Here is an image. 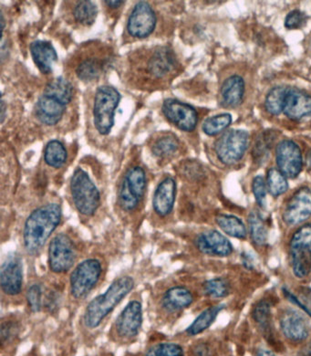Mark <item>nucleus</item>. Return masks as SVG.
Masks as SVG:
<instances>
[{"mask_svg": "<svg viewBox=\"0 0 311 356\" xmlns=\"http://www.w3.org/2000/svg\"><path fill=\"white\" fill-rule=\"evenodd\" d=\"M287 87L289 86H277L267 93L264 107L270 115H278L283 112V103Z\"/></svg>", "mask_w": 311, "mask_h": 356, "instance_id": "72a5a7b5", "label": "nucleus"}, {"mask_svg": "<svg viewBox=\"0 0 311 356\" xmlns=\"http://www.w3.org/2000/svg\"><path fill=\"white\" fill-rule=\"evenodd\" d=\"M121 95L113 86H103L96 90L94 103V121L99 134L106 136L115 125V111Z\"/></svg>", "mask_w": 311, "mask_h": 356, "instance_id": "39448f33", "label": "nucleus"}, {"mask_svg": "<svg viewBox=\"0 0 311 356\" xmlns=\"http://www.w3.org/2000/svg\"><path fill=\"white\" fill-rule=\"evenodd\" d=\"M104 3L110 8H118L124 4V1H106Z\"/></svg>", "mask_w": 311, "mask_h": 356, "instance_id": "8fccbe9b", "label": "nucleus"}, {"mask_svg": "<svg viewBox=\"0 0 311 356\" xmlns=\"http://www.w3.org/2000/svg\"><path fill=\"white\" fill-rule=\"evenodd\" d=\"M253 319L267 335L271 334V306L269 300H260L252 311Z\"/></svg>", "mask_w": 311, "mask_h": 356, "instance_id": "2f4dec72", "label": "nucleus"}, {"mask_svg": "<svg viewBox=\"0 0 311 356\" xmlns=\"http://www.w3.org/2000/svg\"><path fill=\"white\" fill-rule=\"evenodd\" d=\"M23 284L22 262L17 255L8 256L0 270V285L7 296H17Z\"/></svg>", "mask_w": 311, "mask_h": 356, "instance_id": "dca6fc26", "label": "nucleus"}, {"mask_svg": "<svg viewBox=\"0 0 311 356\" xmlns=\"http://www.w3.org/2000/svg\"><path fill=\"white\" fill-rule=\"evenodd\" d=\"M101 274V264L98 259H89L78 264L69 279L71 294L75 299H83L97 284Z\"/></svg>", "mask_w": 311, "mask_h": 356, "instance_id": "6e6552de", "label": "nucleus"}, {"mask_svg": "<svg viewBox=\"0 0 311 356\" xmlns=\"http://www.w3.org/2000/svg\"><path fill=\"white\" fill-rule=\"evenodd\" d=\"M196 246L200 252L215 257H228L233 252L229 239L216 229L205 230L196 238Z\"/></svg>", "mask_w": 311, "mask_h": 356, "instance_id": "f3484780", "label": "nucleus"}, {"mask_svg": "<svg viewBox=\"0 0 311 356\" xmlns=\"http://www.w3.org/2000/svg\"><path fill=\"white\" fill-rule=\"evenodd\" d=\"M267 188L266 181L262 177L258 176L254 178L252 184L253 194L258 205L263 209L267 205Z\"/></svg>", "mask_w": 311, "mask_h": 356, "instance_id": "a19ab883", "label": "nucleus"}, {"mask_svg": "<svg viewBox=\"0 0 311 356\" xmlns=\"http://www.w3.org/2000/svg\"><path fill=\"white\" fill-rule=\"evenodd\" d=\"M311 217V191L304 186L299 188L287 201L283 211V221L289 226H296Z\"/></svg>", "mask_w": 311, "mask_h": 356, "instance_id": "4468645a", "label": "nucleus"}, {"mask_svg": "<svg viewBox=\"0 0 311 356\" xmlns=\"http://www.w3.org/2000/svg\"><path fill=\"white\" fill-rule=\"evenodd\" d=\"M67 105L58 99L43 93L37 102L35 113L37 120L45 125L52 127L62 120Z\"/></svg>", "mask_w": 311, "mask_h": 356, "instance_id": "412c9836", "label": "nucleus"}, {"mask_svg": "<svg viewBox=\"0 0 311 356\" xmlns=\"http://www.w3.org/2000/svg\"><path fill=\"white\" fill-rule=\"evenodd\" d=\"M110 63V55L103 49L96 52L88 51V54L84 52L83 57L77 61L75 74L84 83H91L101 77Z\"/></svg>", "mask_w": 311, "mask_h": 356, "instance_id": "ddd939ff", "label": "nucleus"}, {"mask_svg": "<svg viewBox=\"0 0 311 356\" xmlns=\"http://www.w3.org/2000/svg\"><path fill=\"white\" fill-rule=\"evenodd\" d=\"M146 175L141 166L131 168L124 175L119 189L118 200L125 211H133L141 202L146 189Z\"/></svg>", "mask_w": 311, "mask_h": 356, "instance_id": "423d86ee", "label": "nucleus"}, {"mask_svg": "<svg viewBox=\"0 0 311 356\" xmlns=\"http://www.w3.org/2000/svg\"><path fill=\"white\" fill-rule=\"evenodd\" d=\"M142 323L141 302L132 300L128 303L115 322V332L123 339H132L137 337Z\"/></svg>", "mask_w": 311, "mask_h": 356, "instance_id": "2eb2a0df", "label": "nucleus"}, {"mask_svg": "<svg viewBox=\"0 0 311 356\" xmlns=\"http://www.w3.org/2000/svg\"><path fill=\"white\" fill-rule=\"evenodd\" d=\"M267 186L273 197H280L289 189V183L278 169L271 168L267 172Z\"/></svg>", "mask_w": 311, "mask_h": 356, "instance_id": "f704fd0d", "label": "nucleus"}, {"mask_svg": "<svg viewBox=\"0 0 311 356\" xmlns=\"http://www.w3.org/2000/svg\"><path fill=\"white\" fill-rule=\"evenodd\" d=\"M216 222L217 226L232 238L244 239L248 235V229L246 225L239 218L234 215L220 214L217 216Z\"/></svg>", "mask_w": 311, "mask_h": 356, "instance_id": "bb28decb", "label": "nucleus"}, {"mask_svg": "<svg viewBox=\"0 0 311 356\" xmlns=\"http://www.w3.org/2000/svg\"><path fill=\"white\" fill-rule=\"evenodd\" d=\"M176 197V182L167 177L159 184L153 198V209L160 217H167L173 211Z\"/></svg>", "mask_w": 311, "mask_h": 356, "instance_id": "aec40b11", "label": "nucleus"}, {"mask_svg": "<svg viewBox=\"0 0 311 356\" xmlns=\"http://www.w3.org/2000/svg\"><path fill=\"white\" fill-rule=\"evenodd\" d=\"M44 159L51 168H62L67 160V151L62 143L57 140L48 143L45 147Z\"/></svg>", "mask_w": 311, "mask_h": 356, "instance_id": "473e14b6", "label": "nucleus"}, {"mask_svg": "<svg viewBox=\"0 0 311 356\" xmlns=\"http://www.w3.org/2000/svg\"><path fill=\"white\" fill-rule=\"evenodd\" d=\"M308 17L306 14L301 10H293L289 13L285 20V26L289 30L301 28L307 22Z\"/></svg>", "mask_w": 311, "mask_h": 356, "instance_id": "37998d69", "label": "nucleus"}, {"mask_svg": "<svg viewBox=\"0 0 311 356\" xmlns=\"http://www.w3.org/2000/svg\"><path fill=\"white\" fill-rule=\"evenodd\" d=\"M278 170L287 178H295L301 174L303 159L301 148L292 140H283L276 149Z\"/></svg>", "mask_w": 311, "mask_h": 356, "instance_id": "f8f14e48", "label": "nucleus"}, {"mask_svg": "<svg viewBox=\"0 0 311 356\" xmlns=\"http://www.w3.org/2000/svg\"><path fill=\"white\" fill-rule=\"evenodd\" d=\"M136 64L135 72L144 86H156L165 83L176 72L178 63L173 49L168 47H156L136 55L133 60Z\"/></svg>", "mask_w": 311, "mask_h": 356, "instance_id": "f257e3e1", "label": "nucleus"}, {"mask_svg": "<svg viewBox=\"0 0 311 356\" xmlns=\"http://www.w3.org/2000/svg\"><path fill=\"white\" fill-rule=\"evenodd\" d=\"M97 14V6L92 1H78L75 3L72 10L75 22L83 26L94 24Z\"/></svg>", "mask_w": 311, "mask_h": 356, "instance_id": "7c9ffc66", "label": "nucleus"}, {"mask_svg": "<svg viewBox=\"0 0 311 356\" xmlns=\"http://www.w3.org/2000/svg\"><path fill=\"white\" fill-rule=\"evenodd\" d=\"M287 299L294 302L301 310H303L311 317V288L301 287L296 293L285 290Z\"/></svg>", "mask_w": 311, "mask_h": 356, "instance_id": "4c0bfd02", "label": "nucleus"}, {"mask_svg": "<svg viewBox=\"0 0 311 356\" xmlns=\"http://www.w3.org/2000/svg\"><path fill=\"white\" fill-rule=\"evenodd\" d=\"M245 95V81L240 76L234 75L224 81L221 88L222 104L226 107H237L242 103Z\"/></svg>", "mask_w": 311, "mask_h": 356, "instance_id": "b1692460", "label": "nucleus"}, {"mask_svg": "<svg viewBox=\"0 0 311 356\" xmlns=\"http://www.w3.org/2000/svg\"><path fill=\"white\" fill-rule=\"evenodd\" d=\"M208 348L206 346H203V344L196 346L194 350V356H208Z\"/></svg>", "mask_w": 311, "mask_h": 356, "instance_id": "de8ad7c7", "label": "nucleus"}, {"mask_svg": "<svg viewBox=\"0 0 311 356\" xmlns=\"http://www.w3.org/2000/svg\"><path fill=\"white\" fill-rule=\"evenodd\" d=\"M5 110H6V107H5L4 100H1V122H3V121H4V118H5Z\"/></svg>", "mask_w": 311, "mask_h": 356, "instance_id": "3c124183", "label": "nucleus"}, {"mask_svg": "<svg viewBox=\"0 0 311 356\" xmlns=\"http://www.w3.org/2000/svg\"><path fill=\"white\" fill-rule=\"evenodd\" d=\"M27 302L32 312H37L40 311L42 306V291L40 285L31 286L27 293Z\"/></svg>", "mask_w": 311, "mask_h": 356, "instance_id": "79ce46f5", "label": "nucleus"}, {"mask_svg": "<svg viewBox=\"0 0 311 356\" xmlns=\"http://www.w3.org/2000/svg\"><path fill=\"white\" fill-rule=\"evenodd\" d=\"M241 261H242L243 266L248 270H254L255 267V259L251 254L249 252H243L241 255Z\"/></svg>", "mask_w": 311, "mask_h": 356, "instance_id": "49530a36", "label": "nucleus"}, {"mask_svg": "<svg viewBox=\"0 0 311 356\" xmlns=\"http://www.w3.org/2000/svg\"><path fill=\"white\" fill-rule=\"evenodd\" d=\"M203 291L214 299H222L230 293V284L222 278L209 280L203 283Z\"/></svg>", "mask_w": 311, "mask_h": 356, "instance_id": "e433bc0d", "label": "nucleus"}, {"mask_svg": "<svg viewBox=\"0 0 311 356\" xmlns=\"http://www.w3.org/2000/svg\"><path fill=\"white\" fill-rule=\"evenodd\" d=\"M162 110L168 121L180 130L192 132L196 129L199 115L191 105L174 99H167L162 104Z\"/></svg>", "mask_w": 311, "mask_h": 356, "instance_id": "9b49d317", "label": "nucleus"}, {"mask_svg": "<svg viewBox=\"0 0 311 356\" xmlns=\"http://www.w3.org/2000/svg\"><path fill=\"white\" fill-rule=\"evenodd\" d=\"M274 140L275 138H273V133L270 132V131L264 132L260 136H258L255 144L254 152H253L255 160L260 162L261 160H264V157L269 156L270 148H271V145Z\"/></svg>", "mask_w": 311, "mask_h": 356, "instance_id": "ea45409f", "label": "nucleus"}, {"mask_svg": "<svg viewBox=\"0 0 311 356\" xmlns=\"http://www.w3.org/2000/svg\"><path fill=\"white\" fill-rule=\"evenodd\" d=\"M31 54L40 71L44 74H51L52 67L58 60L53 45L47 40H35L31 44Z\"/></svg>", "mask_w": 311, "mask_h": 356, "instance_id": "5701e85b", "label": "nucleus"}, {"mask_svg": "<svg viewBox=\"0 0 311 356\" xmlns=\"http://www.w3.org/2000/svg\"><path fill=\"white\" fill-rule=\"evenodd\" d=\"M62 220V209L58 204H47L35 209L24 226L23 241L28 253L34 255L44 247Z\"/></svg>", "mask_w": 311, "mask_h": 356, "instance_id": "f03ea898", "label": "nucleus"}, {"mask_svg": "<svg viewBox=\"0 0 311 356\" xmlns=\"http://www.w3.org/2000/svg\"><path fill=\"white\" fill-rule=\"evenodd\" d=\"M145 356H184V350L177 343H157L147 350Z\"/></svg>", "mask_w": 311, "mask_h": 356, "instance_id": "58836bf2", "label": "nucleus"}, {"mask_svg": "<svg viewBox=\"0 0 311 356\" xmlns=\"http://www.w3.org/2000/svg\"><path fill=\"white\" fill-rule=\"evenodd\" d=\"M71 192L75 208L81 215L92 216L100 207V192L83 169L75 170L71 180Z\"/></svg>", "mask_w": 311, "mask_h": 356, "instance_id": "20e7f679", "label": "nucleus"}, {"mask_svg": "<svg viewBox=\"0 0 311 356\" xmlns=\"http://www.w3.org/2000/svg\"><path fill=\"white\" fill-rule=\"evenodd\" d=\"M133 287L135 281L132 277L123 276L113 282L106 293L94 298L84 312L83 322L87 328H97Z\"/></svg>", "mask_w": 311, "mask_h": 356, "instance_id": "7ed1b4c3", "label": "nucleus"}, {"mask_svg": "<svg viewBox=\"0 0 311 356\" xmlns=\"http://www.w3.org/2000/svg\"><path fill=\"white\" fill-rule=\"evenodd\" d=\"M309 165H310V168H311V154H310V159H309Z\"/></svg>", "mask_w": 311, "mask_h": 356, "instance_id": "864d4df0", "label": "nucleus"}, {"mask_svg": "<svg viewBox=\"0 0 311 356\" xmlns=\"http://www.w3.org/2000/svg\"><path fill=\"white\" fill-rule=\"evenodd\" d=\"M249 145V134L246 131L232 129L219 137L215 150L221 162L231 165L242 159Z\"/></svg>", "mask_w": 311, "mask_h": 356, "instance_id": "0eeeda50", "label": "nucleus"}, {"mask_svg": "<svg viewBox=\"0 0 311 356\" xmlns=\"http://www.w3.org/2000/svg\"><path fill=\"white\" fill-rule=\"evenodd\" d=\"M225 308V306L222 305L212 306L205 309L201 314L196 317V319L192 323V325L187 329V334L190 337H194V335L202 334L205 330H208L209 327L213 325L215 321H216L218 314L220 312Z\"/></svg>", "mask_w": 311, "mask_h": 356, "instance_id": "a878e982", "label": "nucleus"}, {"mask_svg": "<svg viewBox=\"0 0 311 356\" xmlns=\"http://www.w3.org/2000/svg\"><path fill=\"white\" fill-rule=\"evenodd\" d=\"M289 252L293 273L296 278H307L311 273V244L290 241Z\"/></svg>", "mask_w": 311, "mask_h": 356, "instance_id": "4be33fe9", "label": "nucleus"}, {"mask_svg": "<svg viewBox=\"0 0 311 356\" xmlns=\"http://www.w3.org/2000/svg\"><path fill=\"white\" fill-rule=\"evenodd\" d=\"M179 148V141L173 134H165L153 140L151 145L153 154L159 159H165L174 156Z\"/></svg>", "mask_w": 311, "mask_h": 356, "instance_id": "cd10ccee", "label": "nucleus"}, {"mask_svg": "<svg viewBox=\"0 0 311 356\" xmlns=\"http://www.w3.org/2000/svg\"><path fill=\"white\" fill-rule=\"evenodd\" d=\"M280 328L285 337L295 343H299L309 337L310 326L306 317L301 312L293 309L282 312Z\"/></svg>", "mask_w": 311, "mask_h": 356, "instance_id": "a211bd4d", "label": "nucleus"}, {"mask_svg": "<svg viewBox=\"0 0 311 356\" xmlns=\"http://www.w3.org/2000/svg\"><path fill=\"white\" fill-rule=\"evenodd\" d=\"M309 44H310V51H311V35L310 36Z\"/></svg>", "mask_w": 311, "mask_h": 356, "instance_id": "603ef678", "label": "nucleus"}, {"mask_svg": "<svg viewBox=\"0 0 311 356\" xmlns=\"http://www.w3.org/2000/svg\"><path fill=\"white\" fill-rule=\"evenodd\" d=\"M76 249L74 241L66 234H59L51 239L49 246V266L55 273H62L74 266Z\"/></svg>", "mask_w": 311, "mask_h": 356, "instance_id": "1a4fd4ad", "label": "nucleus"}, {"mask_svg": "<svg viewBox=\"0 0 311 356\" xmlns=\"http://www.w3.org/2000/svg\"><path fill=\"white\" fill-rule=\"evenodd\" d=\"M255 356H278L277 355L274 354L272 351H270V350L267 349H260L258 350L257 355Z\"/></svg>", "mask_w": 311, "mask_h": 356, "instance_id": "09e8293b", "label": "nucleus"}, {"mask_svg": "<svg viewBox=\"0 0 311 356\" xmlns=\"http://www.w3.org/2000/svg\"><path fill=\"white\" fill-rule=\"evenodd\" d=\"M232 118L229 113H222L212 116L203 122L202 129L203 133L209 136H217V134L222 133L226 128L231 124Z\"/></svg>", "mask_w": 311, "mask_h": 356, "instance_id": "c9c22d12", "label": "nucleus"}, {"mask_svg": "<svg viewBox=\"0 0 311 356\" xmlns=\"http://www.w3.org/2000/svg\"><path fill=\"white\" fill-rule=\"evenodd\" d=\"M282 113L294 121L311 116V96L301 90L287 87Z\"/></svg>", "mask_w": 311, "mask_h": 356, "instance_id": "6ab92c4d", "label": "nucleus"}, {"mask_svg": "<svg viewBox=\"0 0 311 356\" xmlns=\"http://www.w3.org/2000/svg\"><path fill=\"white\" fill-rule=\"evenodd\" d=\"M17 331L15 323L11 322L3 323L1 325V343L4 344L15 335Z\"/></svg>", "mask_w": 311, "mask_h": 356, "instance_id": "c03bdc74", "label": "nucleus"}, {"mask_svg": "<svg viewBox=\"0 0 311 356\" xmlns=\"http://www.w3.org/2000/svg\"><path fill=\"white\" fill-rule=\"evenodd\" d=\"M45 95L58 99L68 105L74 97V87L68 80L62 77L54 79L47 84L44 90Z\"/></svg>", "mask_w": 311, "mask_h": 356, "instance_id": "c85d7f7f", "label": "nucleus"}, {"mask_svg": "<svg viewBox=\"0 0 311 356\" xmlns=\"http://www.w3.org/2000/svg\"><path fill=\"white\" fill-rule=\"evenodd\" d=\"M156 15L148 2L140 1L135 6L128 19L127 31L131 36L144 39L155 31Z\"/></svg>", "mask_w": 311, "mask_h": 356, "instance_id": "9d476101", "label": "nucleus"}, {"mask_svg": "<svg viewBox=\"0 0 311 356\" xmlns=\"http://www.w3.org/2000/svg\"><path fill=\"white\" fill-rule=\"evenodd\" d=\"M249 229L253 242L258 246H264L269 238V229L264 218L258 211L250 212L249 216Z\"/></svg>", "mask_w": 311, "mask_h": 356, "instance_id": "c756f323", "label": "nucleus"}, {"mask_svg": "<svg viewBox=\"0 0 311 356\" xmlns=\"http://www.w3.org/2000/svg\"><path fill=\"white\" fill-rule=\"evenodd\" d=\"M60 302V293L58 291H51L46 297L45 307L49 312H54L59 307Z\"/></svg>", "mask_w": 311, "mask_h": 356, "instance_id": "a18cd8bd", "label": "nucleus"}, {"mask_svg": "<svg viewBox=\"0 0 311 356\" xmlns=\"http://www.w3.org/2000/svg\"><path fill=\"white\" fill-rule=\"evenodd\" d=\"M193 294L187 288L176 286V287L170 288L165 293L162 305L165 310L174 312L189 307L193 303Z\"/></svg>", "mask_w": 311, "mask_h": 356, "instance_id": "393cba45", "label": "nucleus"}]
</instances>
